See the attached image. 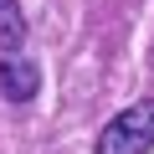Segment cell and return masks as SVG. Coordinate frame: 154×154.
<instances>
[{"label": "cell", "mask_w": 154, "mask_h": 154, "mask_svg": "<svg viewBox=\"0 0 154 154\" xmlns=\"http://www.w3.org/2000/svg\"><path fill=\"white\" fill-rule=\"evenodd\" d=\"M149 149H154V98H139L103 123L93 154H149Z\"/></svg>", "instance_id": "obj_1"}, {"label": "cell", "mask_w": 154, "mask_h": 154, "mask_svg": "<svg viewBox=\"0 0 154 154\" xmlns=\"http://www.w3.org/2000/svg\"><path fill=\"white\" fill-rule=\"evenodd\" d=\"M26 46V16L16 0H0V51H21Z\"/></svg>", "instance_id": "obj_3"}, {"label": "cell", "mask_w": 154, "mask_h": 154, "mask_svg": "<svg viewBox=\"0 0 154 154\" xmlns=\"http://www.w3.org/2000/svg\"><path fill=\"white\" fill-rule=\"evenodd\" d=\"M36 88H41L36 62H26L21 51H11L5 62H0V93H5L11 103H31V98H36Z\"/></svg>", "instance_id": "obj_2"}]
</instances>
